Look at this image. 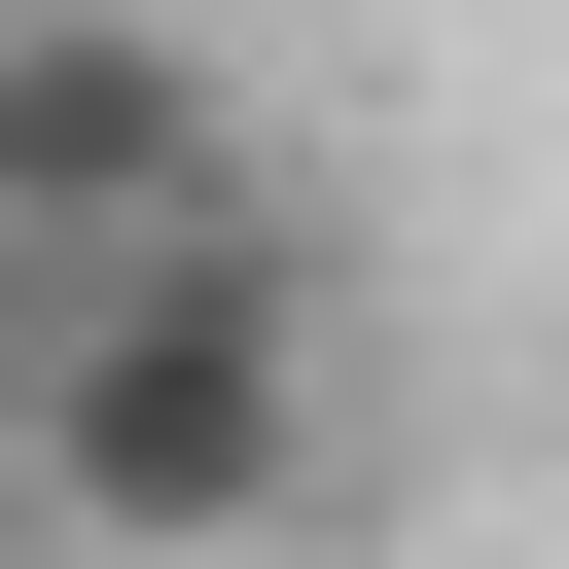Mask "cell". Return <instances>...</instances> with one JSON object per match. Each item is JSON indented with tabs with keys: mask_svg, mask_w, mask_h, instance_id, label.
I'll use <instances>...</instances> for the list:
<instances>
[{
	"mask_svg": "<svg viewBox=\"0 0 569 569\" xmlns=\"http://www.w3.org/2000/svg\"><path fill=\"white\" fill-rule=\"evenodd\" d=\"M0 213L107 284V249H178V213H249V107H213L142 0H0Z\"/></svg>",
	"mask_w": 569,
	"mask_h": 569,
	"instance_id": "obj_2",
	"label": "cell"
},
{
	"mask_svg": "<svg viewBox=\"0 0 569 569\" xmlns=\"http://www.w3.org/2000/svg\"><path fill=\"white\" fill-rule=\"evenodd\" d=\"M36 320H71V249H36V213H0V391H36Z\"/></svg>",
	"mask_w": 569,
	"mask_h": 569,
	"instance_id": "obj_3",
	"label": "cell"
},
{
	"mask_svg": "<svg viewBox=\"0 0 569 569\" xmlns=\"http://www.w3.org/2000/svg\"><path fill=\"white\" fill-rule=\"evenodd\" d=\"M320 249H284V178L249 213H178V249H107L71 320H36V391H0V498L71 533V569H284L320 533Z\"/></svg>",
	"mask_w": 569,
	"mask_h": 569,
	"instance_id": "obj_1",
	"label": "cell"
}]
</instances>
